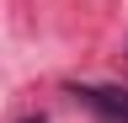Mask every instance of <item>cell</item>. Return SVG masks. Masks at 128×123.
I'll use <instances>...</instances> for the list:
<instances>
[{"label":"cell","instance_id":"cell-2","mask_svg":"<svg viewBox=\"0 0 128 123\" xmlns=\"http://www.w3.org/2000/svg\"><path fill=\"white\" fill-rule=\"evenodd\" d=\"M22 123H43V118H22Z\"/></svg>","mask_w":128,"mask_h":123},{"label":"cell","instance_id":"cell-1","mask_svg":"<svg viewBox=\"0 0 128 123\" xmlns=\"http://www.w3.org/2000/svg\"><path fill=\"white\" fill-rule=\"evenodd\" d=\"M80 107H91L102 123H128V91L123 86H70Z\"/></svg>","mask_w":128,"mask_h":123}]
</instances>
